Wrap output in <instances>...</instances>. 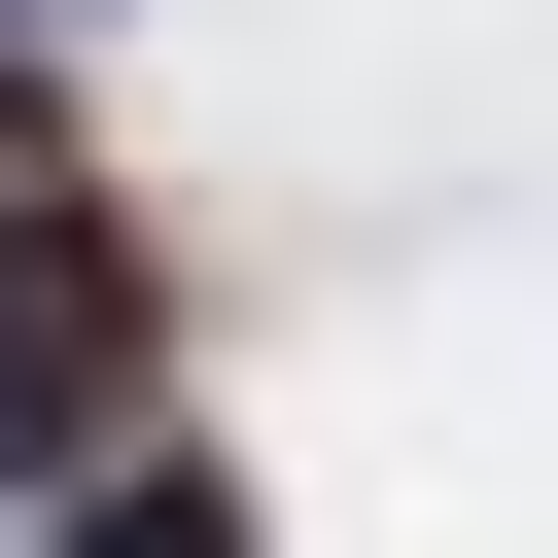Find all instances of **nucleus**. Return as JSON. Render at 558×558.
Returning <instances> with one entry per match:
<instances>
[{"mask_svg":"<svg viewBox=\"0 0 558 558\" xmlns=\"http://www.w3.org/2000/svg\"><path fill=\"white\" fill-rule=\"evenodd\" d=\"M174 418V279H140V209L105 174H0V488H105Z\"/></svg>","mask_w":558,"mask_h":558,"instance_id":"nucleus-1","label":"nucleus"},{"mask_svg":"<svg viewBox=\"0 0 558 558\" xmlns=\"http://www.w3.org/2000/svg\"><path fill=\"white\" fill-rule=\"evenodd\" d=\"M70 558H244V488H209V453H174V418H140V453H105V488H70Z\"/></svg>","mask_w":558,"mask_h":558,"instance_id":"nucleus-2","label":"nucleus"},{"mask_svg":"<svg viewBox=\"0 0 558 558\" xmlns=\"http://www.w3.org/2000/svg\"><path fill=\"white\" fill-rule=\"evenodd\" d=\"M0 174H35V0H0Z\"/></svg>","mask_w":558,"mask_h":558,"instance_id":"nucleus-3","label":"nucleus"}]
</instances>
